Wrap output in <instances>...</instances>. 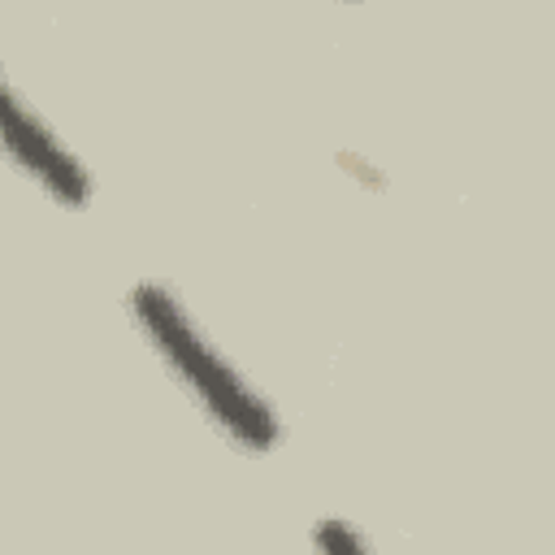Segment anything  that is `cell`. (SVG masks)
Instances as JSON below:
<instances>
[{
	"label": "cell",
	"mask_w": 555,
	"mask_h": 555,
	"mask_svg": "<svg viewBox=\"0 0 555 555\" xmlns=\"http://www.w3.org/2000/svg\"><path fill=\"white\" fill-rule=\"evenodd\" d=\"M130 317L147 334L156 356L169 364V373L191 390V399L221 425V434L230 442H238L243 451H269L282 438V425H278L273 408L195 330V321L186 317V308L169 291H160L152 282L134 286L130 291Z\"/></svg>",
	"instance_id": "6da1fadb"
},
{
	"label": "cell",
	"mask_w": 555,
	"mask_h": 555,
	"mask_svg": "<svg viewBox=\"0 0 555 555\" xmlns=\"http://www.w3.org/2000/svg\"><path fill=\"white\" fill-rule=\"evenodd\" d=\"M312 542H317L321 551H334V555L364 551V538H360L356 529H347L343 520H321V525H317V533H312Z\"/></svg>",
	"instance_id": "3957f363"
},
{
	"label": "cell",
	"mask_w": 555,
	"mask_h": 555,
	"mask_svg": "<svg viewBox=\"0 0 555 555\" xmlns=\"http://www.w3.org/2000/svg\"><path fill=\"white\" fill-rule=\"evenodd\" d=\"M0 126H4V152H9V160L30 182H39L56 204L82 208L91 199V178L78 165V156L43 126V117L13 87H4V95H0Z\"/></svg>",
	"instance_id": "7a4b0ae2"
}]
</instances>
